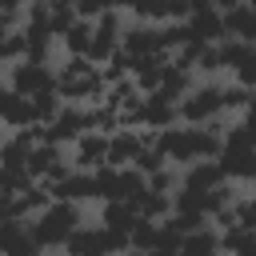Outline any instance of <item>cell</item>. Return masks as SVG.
I'll use <instances>...</instances> for the list:
<instances>
[{
    "label": "cell",
    "mask_w": 256,
    "mask_h": 256,
    "mask_svg": "<svg viewBox=\"0 0 256 256\" xmlns=\"http://www.w3.org/2000/svg\"><path fill=\"white\" fill-rule=\"evenodd\" d=\"M32 224V240L40 244V252H60L68 244V236L84 224V212L80 204H68V200H52L40 216L28 220Z\"/></svg>",
    "instance_id": "6da1fadb"
},
{
    "label": "cell",
    "mask_w": 256,
    "mask_h": 256,
    "mask_svg": "<svg viewBox=\"0 0 256 256\" xmlns=\"http://www.w3.org/2000/svg\"><path fill=\"white\" fill-rule=\"evenodd\" d=\"M60 252L64 256H124V252H132V244H128V236H116L104 224H80Z\"/></svg>",
    "instance_id": "7a4b0ae2"
},
{
    "label": "cell",
    "mask_w": 256,
    "mask_h": 256,
    "mask_svg": "<svg viewBox=\"0 0 256 256\" xmlns=\"http://www.w3.org/2000/svg\"><path fill=\"white\" fill-rule=\"evenodd\" d=\"M220 116H224V84L220 80H200L180 100V124H212Z\"/></svg>",
    "instance_id": "3957f363"
},
{
    "label": "cell",
    "mask_w": 256,
    "mask_h": 256,
    "mask_svg": "<svg viewBox=\"0 0 256 256\" xmlns=\"http://www.w3.org/2000/svg\"><path fill=\"white\" fill-rule=\"evenodd\" d=\"M8 88L20 96H40V92H56V68L52 64H36V60H20L8 68Z\"/></svg>",
    "instance_id": "277c9868"
},
{
    "label": "cell",
    "mask_w": 256,
    "mask_h": 256,
    "mask_svg": "<svg viewBox=\"0 0 256 256\" xmlns=\"http://www.w3.org/2000/svg\"><path fill=\"white\" fill-rule=\"evenodd\" d=\"M84 132H92L88 128V108L84 104H64L60 108V116L52 120V124H44V144H56V148H72Z\"/></svg>",
    "instance_id": "5b68a950"
},
{
    "label": "cell",
    "mask_w": 256,
    "mask_h": 256,
    "mask_svg": "<svg viewBox=\"0 0 256 256\" xmlns=\"http://www.w3.org/2000/svg\"><path fill=\"white\" fill-rule=\"evenodd\" d=\"M120 48L132 56V60H144V56H168L164 52V40H160V24H148V20H132L120 36Z\"/></svg>",
    "instance_id": "8992f818"
},
{
    "label": "cell",
    "mask_w": 256,
    "mask_h": 256,
    "mask_svg": "<svg viewBox=\"0 0 256 256\" xmlns=\"http://www.w3.org/2000/svg\"><path fill=\"white\" fill-rule=\"evenodd\" d=\"M216 164H220L224 180H232V184H256V148L252 144H240V148L224 144V152L216 156Z\"/></svg>",
    "instance_id": "52a82bcc"
},
{
    "label": "cell",
    "mask_w": 256,
    "mask_h": 256,
    "mask_svg": "<svg viewBox=\"0 0 256 256\" xmlns=\"http://www.w3.org/2000/svg\"><path fill=\"white\" fill-rule=\"evenodd\" d=\"M0 256H40L28 220H12V216L0 220Z\"/></svg>",
    "instance_id": "ba28073f"
},
{
    "label": "cell",
    "mask_w": 256,
    "mask_h": 256,
    "mask_svg": "<svg viewBox=\"0 0 256 256\" xmlns=\"http://www.w3.org/2000/svg\"><path fill=\"white\" fill-rule=\"evenodd\" d=\"M144 148L148 144H144V132L140 128H120V132L108 136V164L112 168H132Z\"/></svg>",
    "instance_id": "9c48e42d"
},
{
    "label": "cell",
    "mask_w": 256,
    "mask_h": 256,
    "mask_svg": "<svg viewBox=\"0 0 256 256\" xmlns=\"http://www.w3.org/2000/svg\"><path fill=\"white\" fill-rule=\"evenodd\" d=\"M108 164V136L104 132H84L76 144H72V168L80 172H96Z\"/></svg>",
    "instance_id": "30bf717a"
},
{
    "label": "cell",
    "mask_w": 256,
    "mask_h": 256,
    "mask_svg": "<svg viewBox=\"0 0 256 256\" xmlns=\"http://www.w3.org/2000/svg\"><path fill=\"white\" fill-rule=\"evenodd\" d=\"M48 192H52V200H68V204L100 200V192H96V172H80V168H72V172H68L60 184H52Z\"/></svg>",
    "instance_id": "8fae6325"
},
{
    "label": "cell",
    "mask_w": 256,
    "mask_h": 256,
    "mask_svg": "<svg viewBox=\"0 0 256 256\" xmlns=\"http://www.w3.org/2000/svg\"><path fill=\"white\" fill-rule=\"evenodd\" d=\"M140 120H144L140 128H152V132L176 128V124H180V104L168 100V96H160V92H148V96H144V116H140Z\"/></svg>",
    "instance_id": "7c38bea8"
},
{
    "label": "cell",
    "mask_w": 256,
    "mask_h": 256,
    "mask_svg": "<svg viewBox=\"0 0 256 256\" xmlns=\"http://www.w3.org/2000/svg\"><path fill=\"white\" fill-rule=\"evenodd\" d=\"M0 124L12 128V132L36 124V116H32V100L20 96V92H12L8 84H0Z\"/></svg>",
    "instance_id": "4fadbf2b"
},
{
    "label": "cell",
    "mask_w": 256,
    "mask_h": 256,
    "mask_svg": "<svg viewBox=\"0 0 256 256\" xmlns=\"http://www.w3.org/2000/svg\"><path fill=\"white\" fill-rule=\"evenodd\" d=\"M216 184H224V172L216 160H196V164L180 168V188H188V192H212Z\"/></svg>",
    "instance_id": "5bb4252c"
},
{
    "label": "cell",
    "mask_w": 256,
    "mask_h": 256,
    "mask_svg": "<svg viewBox=\"0 0 256 256\" xmlns=\"http://www.w3.org/2000/svg\"><path fill=\"white\" fill-rule=\"evenodd\" d=\"M188 32H192V40H200V44H224V40H228V32H224V16H220L216 8L192 12V16H188Z\"/></svg>",
    "instance_id": "9a60e30c"
},
{
    "label": "cell",
    "mask_w": 256,
    "mask_h": 256,
    "mask_svg": "<svg viewBox=\"0 0 256 256\" xmlns=\"http://www.w3.org/2000/svg\"><path fill=\"white\" fill-rule=\"evenodd\" d=\"M136 220H140V212H136V204H128V200H108V204L100 208V224H104L108 232H116V236H132Z\"/></svg>",
    "instance_id": "2e32d148"
},
{
    "label": "cell",
    "mask_w": 256,
    "mask_h": 256,
    "mask_svg": "<svg viewBox=\"0 0 256 256\" xmlns=\"http://www.w3.org/2000/svg\"><path fill=\"white\" fill-rule=\"evenodd\" d=\"M20 32H24V44H28V56H24V60L48 64V60H52V44H56L52 28H48V24H20Z\"/></svg>",
    "instance_id": "e0dca14e"
},
{
    "label": "cell",
    "mask_w": 256,
    "mask_h": 256,
    "mask_svg": "<svg viewBox=\"0 0 256 256\" xmlns=\"http://www.w3.org/2000/svg\"><path fill=\"white\" fill-rule=\"evenodd\" d=\"M192 84H196V80H192V72H188V68H180L176 60H168V64H164V76H160V88H156V92L180 104V100L192 92Z\"/></svg>",
    "instance_id": "ac0fdd59"
},
{
    "label": "cell",
    "mask_w": 256,
    "mask_h": 256,
    "mask_svg": "<svg viewBox=\"0 0 256 256\" xmlns=\"http://www.w3.org/2000/svg\"><path fill=\"white\" fill-rule=\"evenodd\" d=\"M180 256H224V244H220V232L216 228H196L180 240Z\"/></svg>",
    "instance_id": "d6986e66"
},
{
    "label": "cell",
    "mask_w": 256,
    "mask_h": 256,
    "mask_svg": "<svg viewBox=\"0 0 256 256\" xmlns=\"http://www.w3.org/2000/svg\"><path fill=\"white\" fill-rule=\"evenodd\" d=\"M92 40H96V24L92 20H76L56 44L64 48V56H88L92 52Z\"/></svg>",
    "instance_id": "ffe728a7"
},
{
    "label": "cell",
    "mask_w": 256,
    "mask_h": 256,
    "mask_svg": "<svg viewBox=\"0 0 256 256\" xmlns=\"http://www.w3.org/2000/svg\"><path fill=\"white\" fill-rule=\"evenodd\" d=\"M144 192H148V176H144V172H136V168H116L112 200H128V204H136ZM104 204H108V200H104Z\"/></svg>",
    "instance_id": "44dd1931"
},
{
    "label": "cell",
    "mask_w": 256,
    "mask_h": 256,
    "mask_svg": "<svg viewBox=\"0 0 256 256\" xmlns=\"http://www.w3.org/2000/svg\"><path fill=\"white\" fill-rule=\"evenodd\" d=\"M136 212H140V220H168L172 216V196L168 192H144L136 200Z\"/></svg>",
    "instance_id": "7402d4cb"
},
{
    "label": "cell",
    "mask_w": 256,
    "mask_h": 256,
    "mask_svg": "<svg viewBox=\"0 0 256 256\" xmlns=\"http://www.w3.org/2000/svg\"><path fill=\"white\" fill-rule=\"evenodd\" d=\"M128 244H132V252H156L160 248V220H136Z\"/></svg>",
    "instance_id": "603a6c76"
},
{
    "label": "cell",
    "mask_w": 256,
    "mask_h": 256,
    "mask_svg": "<svg viewBox=\"0 0 256 256\" xmlns=\"http://www.w3.org/2000/svg\"><path fill=\"white\" fill-rule=\"evenodd\" d=\"M60 108H64L60 92H40V96H32V116H36V124H52V120L60 116Z\"/></svg>",
    "instance_id": "cb8c5ba5"
},
{
    "label": "cell",
    "mask_w": 256,
    "mask_h": 256,
    "mask_svg": "<svg viewBox=\"0 0 256 256\" xmlns=\"http://www.w3.org/2000/svg\"><path fill=\"white\" fill-rule=\"evenodd\" d=\"M24 56H28L24 32H20V28H12V32H8L4 40H0V64H4V68H12V64H20Z\"/></svg>",
    "instance_id": "d4e9b609"
},
{
    "label": "cell",
    "mask_w": 256,
    "mask_h": 256,
    "mask_svg": "<svg viewBox=\"0 0 256 256\" xmlns=\"http://www.w3.org/2000/svg\"><path fill=\"white\" fill-rule=\"evenodd\" d=\"M252 88H244V84H224V112H248V104H252Z\"/></svg>",
    "instance_id": "484cf974"
},
{
    "label": "cell",
    "mask_w": 256,
    "mask_h": 256,
    "mask_svg": "<svg viewBox=\"0 0 256 256\" xmlns=\"http://www.w3.org/2000/svg\"><path fill=\"white\" fill-rule=\"evenodd\" d=\"M176 188H180V172H176V168H172V164H168V168H160V172H152V176H148V192H168V196H172V192H176Z\"/></svg>",
    "instance_id": "4316f807"
},
{
    "label": "cell",
    "mask_w": 256,
    "mask_h": 256,
    "mask_svg": "<svg viewBox=\"0 0 256 256\" xmlns=\"http://www.w3.org/2000/svg\"><path fill=\"white\" fill-rule=\"evenodd\" d=\"M136 172H144V176H152V172H160V168H168V160H164V152L160 148H144L140 156H136V164H132Z\"/></svg>",
    "instance_id": "83f0119b"
},
{
    "label": "cell",
    "mask_w": 256,
    "mask_h": 256,
    "mask_svg": "<svg viewBox=\"0 0 256 256\" xmlns=\"http://www.w3.org/2000/svg\"><path fill=\"white\" fill-rule=\"evenodd\" d=\"M72 8H76V16H80V20H100L104 12H112V8H116V0H76Z\"/></svg>",
    "instance_id": "f1b7e54d"
},
{
    "label": "cell",
    "mask_w": 256,
    "mask_h": 256,
    "mask_svg": "<svg viewBox=\"0 0 256 256\" xmlns=\"http://www.w3.org/2000/svg\"><path fill=\"white\" fill-rule=\"evenodd\" d=\"M232 76H236V84H244V88H252V92H256V44L248 48V56L240 60V68H236Z\"/></svg>",
    "instance_id": "f546056e"
},
{
    "label": "cell",
    "mask_w": 256,
    "mask_h": 256,
    "mask_svg": "<svg viewBox=\"0 0 256 256\" xmlns=\"http://www.w3.org/2000/svg\"><path fill=\"white\" fill-rule=\"evenodd\" d=\"M116 8H120L124 16H132V20H140L144 8H148V0H116Z\"/></svg>",
    "instance_id": "4dcf8cb0"
},
{
    "label": "cell",
    "mask_w": 256,
    "mask_h": 256,
    "mask_svg": "<svg viewBox=\"0 0 256 256\" xmlns=\"http://www.w3.org/2000/svg\"><path fill=\"white\" fill-rule=\"evenodd\" d=\"M244 128H248V136H252V144H256V96H252V104H248V112H244V120H240Z\"/></svg>",
    "instance_id": "1f68e13d"
},
{
    "label": "cell",
    "mask_w": 256,
    "mask_h": 256,
    "mask_svg": "<svg viewBox=\"0 0 256 256\" xmlns=\"http://www.w3.org/2000/svg\"><path fill=\"white\" fill-rule=\"evenodd\" d=\"M232 256H256V232H244V240H240V248Z\"/></svg>",
    "instance_id": "d6a6232c"
},
{
    "label": "cell",
    "mask_w": 256,
    "mask_h": 256,
    "mask_svg": "<svg viewBox=\"0 0 256 256\" xmlns=\"http://www.w3.org/2000/svg\"><path fill=\"white\" fill-rule=\"evenodd\" d=\"M244 4H248V0H216L212 8H216L220 16H228V12H236V8H244Z\"/></svg>",
    "instance_id": "836d02e7"
},
{
    "label": "cell",
    "mask_w": 256,
    "mask_h": 256,
    "mask_svg": "<svg viewBox=\"0 0 256 256\" xmlns=\"http://www.w3.org/2000/svg\"><path fill=\"white\" fill-rule=\"evenodd\" d=\"M188 4H192V12H204V8H212L216 0H188Z\"/></svg>",
    "instance_id": "e575fe53"
},
{
    "label": "cell",
    "mask_w": 256,
    "mask_h": 256,
    "mask_svg": "<svg viewBox=\"0 0 256 256\" xmlns=\"http://www.w3.org/2000/svg\"><path fill=\"white\" fill-rule=\"evenodd\" d=\"M148 256H180V248H172V252H148Z\"/></svg>",
    "instance_id": "d590c367"
},
{
    "label": "cell",
    "mask_w": 256,
    "mask_h": 256,
    "mask_svg": "<svg viewBox=\"0 0 256 256\" xmlns=\"http://www.w3.org/2000/svg\"><path fill=\"white\" fill-rule=\"evenodd\" d=\"M52 4H56V8H72L76 0H52Z\"/></svg>",
    "instance_id": "8d00e7d4"
},
{
    "label": "cell",
    "mask_w": 256,
    "mask_h": 256,
    "mask_svg": "<svg viewBox=\"0 0 256 256\" xmlns=\"http://www.w3.org/2000/svg\"><path fill=\"white\" fill-rule=\"evenodd\" d=\"M4 136H8V128H4V124H0V144H4Z\"/></svg>",
    "instance_id": "74e56055"
},
{
    "label": "cell",
    "mask_w": 256,
    "mask_h": 256,
    "mask_svg": "<svg viewBox=\"0 0 256 256\" xmlns=\"http://www.w3.org/2000/svg\"><path fill=\"white\" fill-rule=\"evenodd\" d=\"M124 256H148V252H124Z\"/></svg>",
    "instance_id": "f35d334b"
},
{
    "label": "cell",
    "mask_w": 256,
    "mask_h": 256,
    "mask_svg": "<svg viewBox=\"0 0 256 256\" xmlns=\"http://www.w3.org/2000/svg\"><path fill=\"white\" fill-rule=\"evenodd\" d=\"M248 8H252V12H256V0H248Z\"/></svg>",
    "instance_id": "ab89813d"
},
{
    "label": "cell",
    "mask_w": 256,
    "mask_h": 256,
    "mask_svg": "<svg viewBox=\"0 0 256 256\" xmlns=\"http://www.w3.org/2000/svg\"><path fill=\"white\" fill-rule=\"evenodd\" d=\"M28 4H40V0H28Z\"/></svg>",
    "instance_id": "60d3db41"
}]
</instances>
